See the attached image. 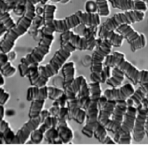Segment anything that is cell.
<instances>
[{
	"instance_id": "cell-1",
	"label": "cell",
	"mask_w": 148,
	"mask_h": 159,
	"mask_svg": "<svg viewBox=\"0 0 148 159\" xmlns=\"http://www.w3.org/2000/svg\"><path fill=\"white\" fill-rule=\"evenodd\" d=\"M35 5L27 2L24 14L20 16L13 28L6 32L3 36V39L0 42V50L2 52L7 54L13 49L16 41L20 36L24 35L31 27L34 18H35Z\"/></svg>"
},
{
	"instance_id": "cell-2",
	"label": "cell",
	"mask_w": 148,
	"mask_h": 159,
	"mask_svg": "<svg viewBox=\"0 0 148 159\" xmlns=\"http://www.w3.org/2000/svg\"><path fill=\"white\" fill-rule=\"evenodd\" d=\"M76 50V48L70 44H61V48L55 52L48 63L44 66H38V78L36 87H42L47 86L49 79L58 74L67 60Z\"/></svg>"
},
{
	"instance_id": "cell-3",
	"label": "cell",
	"mask_w": 148,
	"mask_h": 159,
	"mask_svg": "<svg viewBox=\"0 0 148 159\" xmlns=\"http://www.w3.org/2000/svg\"><path fill=\"white\" fill-rule=\"evenodd\" d=\"M104 65L108 67H119L124 73L125 76L135 85L148 82V70L138 69L126 60L125 55L121 52L115 51L113 54L108 55Z\"/></svg>"
},
{
	"instance_id": "cell-4",
	"label": "cell",
	"mask_w": 148,
	"mask_h": 159,
	"mask_svg": "<svg viewBox=\"0 0 148 159\" xmlns=\"http://www.w3.org/2000/svg\"><path fill=\"white\" fill-rule=\"evenodd\" d=\"M54 39V34H42L37 46L20 60L18 69L21 77L26 76L28 68L30 66H39V64L44 61V57L50 51Z\"/></svg>"
},
{
	"instance_id": "cell-5",
	"label": "cell",
	"mask_w": 148,
	"mask_h": 159,
	"mask_svg": "<svg viewBox=\"0 0 148 159\" xmlns=\"http://www.w3.org/2000/svg\"><path fill=\"white\" fill-rule=\"evenodd\" d=\"M113 45L107 39H102L94 51L92 57L91 81H98L102 83V74L103 71L104 62L106 57L110 55Z\"/></svg>"
},
{
	"instance_id": "cell-6",
	"label": "cell",
	"mask_w": 148,
	"mask_h": 159,
	"mask_svg": "<svg viewBox=\"0 0 148 159\" xmlns=\"http://www.w3.org/2000/svg\"><path fill=\"white\" fill-rule=\"evenodd\" d=\"M145 12L138 10H129L119 12L107 19L100 27V31H115L120 25L124 24L132 25L141 22L145 19Z\"/></svg>"
},
{
	"instance_id": "cell-7",
	"label": "cell",
	"mask_w": 148,
	"mask_h": 159,
	"mask_svg": "<svg viewBox=\"0 0 148 159\" xmlns=\"http://www.w3.org/2000/svg\"><path fill=\"white\" fill-rule=\"evenodd\" d=\"M127 102V108L124 114L120 129L115 133L114 141L121 145H129L132 140V131L134 129L137 109L132 103Z\"/></svg>"
},
{
	"instance_id": "cell-8",
	"label": "cell",
	"mask_w": 148,
	"mask_h": 159,
	"mask_svg": "<svg viewBox=\"0 0 148 159\" xmlns=\"http://www.w3.org/2000/svg\"><path fill=\"white\" fill-rule=\"evenodd\" d=\"M115 31L121 34L124 39L127 41L130 45L131 50L133 52H136L139 49L145 48L147 45V39L145 34L135 31L131 25L124 24L120 25Z\"/></svg>"
},
{
	"instance_id": "cell-9",
	"label": "cell",
	"mask_w": 148,
	"mask_h": 159,
	"mask_svg": "<svg viewBox=\"0 0 148 159\" xmlns=\"http://www.w3.org/2000/svg\"><path fill=\"white\" fill-rule=\"evenodd\" d=\"M137 116L132 131V138L136 143H140L146 136L145 125L148 111V100L147 98L143 100L141 104L137 107Z\"/></svg>"
},
{
	"instance_id": "cell-10",
	"label": "cell",
	"mask_w": 148,
	"mask_h": 159,
	"mask_svg": "<svg viewBox=\"0 0 148 159\" xmlns=\"http://www.w3.org/2000/svg\"><path fill=\"white\" fill-rule=\"evenodd\" d=\"M115 105V100H108L104 95L100 97L98 100V122L105 126L108 131L113 133V122L111 121L113 110Z\"/></svg>"
},
{
	"instance_id": "cell-11",
	"label": "cell",
	"mask_w": 148,
	"mask_h": 159,
	"mask_svg": "<svg viewBox=\"0 0 148 159\" xmlns=\"http://www.w3.org/2000/svg\"><path fill=\"white\" fill-rule=\"evenodd\" d=\"M100 98L91 97V100L86 109V124L82 129L83 134L91 138L93 137V131L98 123V100Z\"/></svg>"
},
{
	"instance_id": "cell-12",
	"label": "cell",
	"mask_w": 148,
	"mask_h": 159,
	"mask_svg": "<svg viewBox=\"0 0 148 159\" xmlns=\"http://www.w3.org/2000/svg\"><path fill=\"white\" fill-rule=\"evenodd\" d=\"M43 121L44 119L41 115L36 118L29 119V121L25 122L17 132L12 144H25L31 136L33 131L37 129Z\"/></svg>"
},
{
	"instance_id": "cell-13",
	"label": "cell",
	"mask_w": 148,
	"mask_h": 159,
	"mask_svg": "<svg viewBox=\"0 0 148 159\" xmlns=\"http://www.w3.org/2000/svg\"><path fill=\"white\" fill-rule=\"evenodd\" d=\"M57 124L56 129L60 138L64 144L69 143L74 138V132L68 125V110L67 107H62L57 115Z\"/></svg>"
},
{
	"instance_id": "cell-14",
	"label": "cell",
	"mask_w": 148,
	"mask_h": 159,
	"mask_svg": "<svg viewBox=\"0 0 148 159\" xmlns=\"http://www.w3.org/2000/svg\"><path fill=\"white\" fill-rule=\"evenodd\" d=\"M134 90L132 84L128 83L122 87L105 89L103 95L110 100H126L134 93Z\"/></svg>"
},
{
	"instance_id": "cell-15",
	"label": "cell",
	"mask_w": 148,
	"mask_h": 159,
	"mask_svg": "<svg viewBox=\"0 0 148 159\" xmlns=\"http://www.w3.org/2000/svg\"><path fill=\"white\" fill-rule=\"evenodd\" d=\"M57 124V118L53 116H49L44 120L41 125L31 133V141L33 144H39L44 140V133L49 129L56 127Z\"/></svg>"
},
{
	"instance_id": "cell-16",
	"label": "cell",
	"mask_w": 148,
	"mask_h": 159,
	"mask_svg": "<svg viewBox=\"0 0 148 159\" xmlns=\"http://www.w3.org/2000/svg\"><path fill=\"white\" fill-rule=\"evenodd\" d=\"M109 2L113 8L123 11L138 10L145 12L147 10V5L142 0H109Z\"/></svg>"
},
{
	"instance_id": "cell-17",
	"label": "cell",
	"mask_w": 148,
	"mask_h": 159,
	"mask_svg": "<svg viewBox=\"0 0 148 159\" xmlns=\"http://www.w3.org/2000/svg\"><path fill=\"white\" fill-rule=\"evenodd\" d=\"M61 44H70L78 50H86L89 49V44L87 39L76 34L74 32L67 31L61 34Z\"/></svg>"
},
{
	"instance_id": "cell-18",
	"label": "cell",
	"mask_w": 148,
	"mask_h": 159,
	"mask_svg": "<svg viewBox=\"0 0 148 159\" xmlns=\"http://www.w3.org/2000/svg\"><path fill=\"white\" fill-rule=\"evenodd\" d=\"M67 108L68 110V119L74 120L79 124L84 123L86 120V111L79 106L76 97L67 99Z\"/></svg>"
},
{
	"instance_id": "cell-19",
	"label": "cell",
	"mask_w": 148,
	"mask_h": 159,
	"mask_svg": "<svg viewBox=\"0 0 148 159\" xmlns=\"http://www.w3.org/2000/svg\"><path fill=\"white\" fill-rule=\"evenodd\" d=\"M81 24L80 20L75 12L74 14L65 17V18L61 19H55L53 22V31L57 33H63V32L70 31Z\"/></svg>"
},
{
	"instance_id": "cell-20",
	"label": "cell",
	"mask_w": 148,
	"mask_h": 159,
	"mask_svg": "<svg viewBox=\"0 0 148 159\" xmlns=\"http://www.w3.org/2000/svg\"><path fill=\"white\" fill-rule=\"evenodd\" d=\"M126 108H127V102L126 100H116L115 105L113 110L112 116H111V121L113 122V133L117 132L120 129L123 121L124 114H125Z\"/></svg>"
},
{
	"instance_id": "cell-21",
	"label": "cell",
	"mask_w": 148,
	"mask_h": 159,
	"mask_svg": "<svg viewBox=\"0 0 148 159\" xmlns=\"http://www.w3.org/2000/svg\"><path fill=\"white\" fill-rule=\"evenodd\" d=\"M57 7L54 5H46L44 8V24L43 33L45 34H54L53 22Z\"/></svg>"
},
{
	"instance_id": "cell-22",
	"label": "cell",
	"mask_w": 148,
	"mask_h": 159,
	"mask_svg": "<svg viewBox=\"0 0 148 159\" xmlns=\"http://www.w3.org/2000/svg\"><path fill=\"white\" fill-rule=\"evenodd\" d=\"M76 14L80 20L81 24L85 25L89 27L98 26L101 23L100 16L97 13H89L83 12L82 10H78Z\"/></svg>"
},
{
	"instance_id": "cell-23",
	"label": "cell",
	"mask_w": 148,
	"mask_h": 159,
	"mask_svg": "<svg viewBox=\"0 0 148 159\" xmlns=\"http://www.w3.org/2000/svg\"><path fill=\"white\" fill-rule=\"evenodd\" d=\"M77 98H78L79 106L86 111L90 100H91V94H90L89 84L87 83L86 79H83L81 83L80 89L77 94Z\"/></svg>"
},
{
	"instance_id": "cell-24",
	"label": "cell",
	"mask_w": 148,
	"mask_h": 159,
	"mask_svg": "<svg viewBox=\"0 0 148 159\" xmlns=\"http://www.w3.org/2000/svg\"><path fill=\"white\" fill-rule=\"evenodd\" d=\"M62 74L63 76V89L68 87L75 79L76 68L74 62L65 63L62 67Z\"/></svg>"
},
{
	"instance_id": "cell-25",
	"label": "cell",
	"mask_w": 148,
	"mask_h": 159,
	"mask_svg": "<svg viewBox=\"0 0 148 159\" xmlns=\"http://www.w3.org/2000/svg\"><path fill=\"white\" fill-rule=\"evenodd\" d=\"M0 71L5 77L13 76L16 73V68L12 66L6 53H0Z\"/></svg>"
},
{
	"instance_id": "cell-26",
	"label": "cell",
	"mask_w": 148,
	"mask_h": 159,
	"mask_svg": "<svg viewBox=\"0 0 148 159\" xmlns=\"http://www.w3.org/2000/svg\"><path fill=\"white\" fill-rule=\"evenodd\" d=\"M99 37L102 39H107L112 44L113 47H121L123 44L124 39L121 34L115 31H99Z\"/></svg>"
},
{
	"instance_id": "cell-27",
	"label": "cell",
	"mask_w": 148,
	"mask_h": 159,
	"mask_svg": "<svg viewBox=\"0 0 148 159\" xmlns=\"http://www.w3.org/2000/svg\"><path fill=\"white\" fill-rule=\"evenodd\" d=\"M105 127L100 124V123L96 124L95 128L93 131V136L97 139V140L102 144H115L116 143L113 139L110 136L108 135V132Z\"/></svg>"
},
{
	"instance_id": "cell-28",
	"label": "cell",
	"mask_w": 148,
	"mask_h": 159,
	"mask_svg": "<svg viewBox=\"0 0 148 159\" xmlns=\"http://www.w3.org/2000/svg\"><path fill=\"white\" fill-rule=\"evenodd\" d=\"M47 98H48V93H47V86L42 87L31 86L27 90L26 100L30 102L35 99H43L46 100Z\"/></svg>"
},
{
	"instance_id": "cell-29",
	"label": "cell",
	"mask_w": 148,
	"mask_h": 159,
	"mask_svg": "<svg viewBox=\"0 0 148 159\" xmlns=\"http://www.w3.org/2000/svg\"><path fill=\"white\" fill-rule=\"evenodd\" d=\"M113 68L112 76L107 79L106 84L112 88H116L120 87L123 83L125 79V74L117 66H114Z\"/></svg>"
},
{
	"instance_id": "cell-30",
	"label": "cell",
	"mask_w": 148,
	"mask_h": 159,
	"mask_svg": "<svg viewBox=\"0 0 148 159\" xmlns=\"http://www.w3.org/2000/svg\"><path fill=\"white\" fill-rule=\"evenodd\" d=\"M84 79L85 77L83 76H79L76 77L68 87H66L65 89H64V92H65V95L67 97V99L77 96L81 85V83H82V81Z\"/></svg>"
},
{
	"instance_id": "cell-31",
	"label": "cell",
	"mask_w": 148,
	"mask_h": 159,
	"mask_svg": "<svg viewBox=\"0 0 148 159\" xmlns=\"http://www.w3.org/2000/svg\"><path fill=\"white\" fill-rule=\"evenodd\" d=\"M0 133L3 135L5 144H12L16 134L4 119H0Z\"/></svg>"
},
{
	"instance_id": "cell-32",
	"label": "cell",
	"mask_w": 148,
	"mask_h": 159,
	"mask_svg": "<svg viewBox=\"0 0 148 159\" xmlns=\"http://www.w3.org/2000/svg\"><path fill=\"white\" fill-rule=\"evenodd\" d=\"M146 94H147V93H146L145 89L140 84V86L136 90H134V93L131 95L129 98L126 100V101L132 103L134 106L137 108L146 98Z\"/></svg>"
},
{
	"instance_id": "cell-33",
	"label": "cell",
	"mask_w": 148,
	"mask_h": 159,
	"mask_svg": "<svg viewBox=\"0 0 148 159\" xmlns=\"http://www.w3.org/2000/svg\"><path fill=\"white\" fill-rule=\"evenodd\" d=\"M44 104L45 100H43V99H35L32 100L29 112V119L38 116L43 110Z\"/></svg>"
},
{
	"instance_id": "cell-34",
	"label": "cell",
	"mask_w": 148,
	"mask_h": 159,
	"mask_svg": "<svg viewBox=\"0 0 148 159\" xmlns=\"http://www.w3.org/2000/svg\"><path fill=\"white\" fill-rule=\"evenodd\" d=\"M44 139L49 144H63L56 127L49 129L44 133Z\"/></svg>"
},
{
	"instance_id": "cell-35",
	"label": "cell",
	"mask_w": 148,
	"mask_h": 159,
	"mask_svg": "<svg viewBox=\"0 0 148 159\" xmlns=\"http://www.w3.org/2000/svg\"><path fill=\"white\" fill-rule=\"evenodd\" d=\"M97 6V14L100 17H108L110 13L108 0H95Z\"/></svg>"
},
{
	"instance_id": "cell-36",
	"label": "cell",
	"mask_w": 148,
	"mask_h": 159,
	"mask_svg": "<svg viewBox=\"0 0 148 159\" xmlns=\"http://www.w3.org/2000/svg\"><path fill=\"white\" fill-rule=\"evenodd\" d=\"M0 22L2 23L7 31L11 29L16 24V23L10 16L9 11L0 12Z\"/></svg>"
},
{
	"instance_id": "cell-37",
	"label": "cell",
	"mask_w": 148,
	"mask_h": 159,
	"mask_svg": "<svg viewBox=\"0 0 148 159\" xmlns=\"http://www.w3.org/2000/svg\"><path fill=\"white\" fill-rule=\"evenodd\" d=\"M47 93H48L49 99L52 100H55L64 93V89L53 87H47Z\"/></svg>"
},
{
	"instance_id": "cell-38",
	"label": "cell",
	"mask_w": 148,
	"mask_h": 159,
	"mask_svg": "<svg viewBox=\"0 0 148 159\" xmlns=\"http://www.w3.org/2000/svg\"><path fill=\"white\" fill-rule=\"evenodd\" d=\"M85 10L86 12L89 13H97V6L95 0H88L86 2Z\"/></svg>"
},
{
	"instance_id": "cell-39",
	"label": "cell",
	"mask_w": 148,
	"mask_h": 159,
	"mask_svg": "<svg viewBox=\"0 0 148 159\" xmlns=\"http://www.w3.org/2000/svg\"><path fill=\"white\" fill-rule=\"evenodd\" d=\"M67 97H66L65 92H64L61 96H60L58 98L54 100L52 105L61 107V108H62V107H66V105H67Z\"/></svg>"
},
{
	"instance_id": "cell-40",
	"label": "cell",
	"mask_w": 148,
	"mask_h": 159,
	"mask_svg": "<svg viewBox=\"0 0 148 159\" xmlns=\"http://www.w3.org/2000/svg\"><path fill=\"white\" fill-rule=\"evenodd\" d=\"M10 94L5 91L3 88L0 87V105H4L7 103L10 99Z\"/></svg>"
},
{
	"instance_id": "cell-41",
	"label": "cell",
	"mask_w": 148,
	"mask_h": 159,
	"mask_svg": "<svg viewBox=\"0 0 148 159\" xmlns=\"http://www.w3.org/2000/svg\"><path fill=\"white\" fill-rule=\"evenodd\" d=\"M12 10H13V12H15V14H16V16H22L25 11V6L16 5Z\"/></svg>"
},
{
	"instance_id": "cell-42",
	"label": "cell",
	"mask_w": 148,
	"mask_h": 159,
	"mask_svg": "<svg viewBox=\"0 0 148 159\" xmlns=\"http://www.w3.org/2000/svg\"><path fill=\"white\" fill-rule=\"evenodd\" d=\"M141 85L145 88L146 90V98L148 100V82H145L143 84H141ZM145 131H146V135L148 137V111H147V119H146V125H145Z\"/></svg>"
},
{
	"instance_id": "cell-43",
	"label": "cell",
	"mask_w": 148,
	"mask_h": 159,
	"mask_svg": "<svg viewBox=\"0 0 148 159\" xmlns=\"http://www.w3.org/2000/svg\"><path fill=\"white\" fill-rule=\"evenodd\" d=\"M60 110H61V107L52 105V106L49 109V113H50V116H53L57 117L60 112Z\"/></svg>"
},
{
	"instance_id": "cell-44",
	"label": "cell",
	"mask_w": 148,
	"mask_h": 159,
	"mask_svg": "<svg viewBox=\"0 0 148 159\" xmlns=\"http://www.w3.org/2000/svg\"><path fill=\"white\" fill-rule=\"evenodd\" d=\"M7 4L8 8L10 10H12L14 7H16L17 3H18V0H4Z\"/></svg>"
},
{
	"instance_id": "cell-45",
	"label": "cell",
	"mask_w": 148,
	"mask_h": 159,
	"mask_svg": "<svg viewBox=\"0 0 148 159\" xmlns=\"http://www.w3.org/2000/svg\"><path fill=\"white\" fill-rule=\"evenodd\" d=\"M6 11H10L7 4H6V2L4 0H0V12Z\"/></svg>"
},
{
	"instance_id": "cell-46",
	"label": "cell",
	"mask_w": 148,
	"mask_h": 159,
	"mask_svg": "<svg viewBox=\"0 0 148 159\" xmlns=\"http://www.w3.org/2000/svg\"><path fill=\"white\" fill-rule=\"evenodd\" d=\"M47 1H48V0H27V2H29L33 4L34 5H36V4H38L39 2L42 3V5H45Z\"/></svg>"
},
{
	"instance_id": "cell-47",
	"label": "cell",
	"mask_w": 148,
	"mask_h": 159,
	"mask_svg": "<svg viewBox=\"0 0 148 159\" xmlns=\"http://www.w3.org/2000/svg\"><path fill=\"white\" fill-rule=\"evenodd\" d=\"M7 31V29H6L5 26H4V25H2V23L0 22V37L5 35V33Z\"/></svg>"
},
{
	"instance_id": "cell-48",
	"label": "cell",
	"mask_w": 148,
	"mask_h": 159,
	"mask_svg": "<svg viewBox=\"0 0 148 159\" xmlns=\"http://www.w3.org/2000/svg\"><path fill=\"white\" fill-rule=\"evenodd\" d=\"M5 116V108L2 105H0V119H3Z\"/></svg>"
},
{
	"instance_id": "cell-49",
	"label": "cell",
	"mask_w": 148,
	"mask_h": 159,
	"mask_svg": "<svg viewBox=\"0 0 148 159\" xmlns=\"http://www.w3.org/2000/svg\"><path fill=\"white\" fill-rule=\"evenodd\" d=\"M27 2V0H18V3L16 5H20V6H25Z\"/></svg>"
},
{
	"instance_id": "cell-50",
	"label": "cell",
	"mask_w": 148,
	"mask_h": 159,
	"mask_svg": "<svg viewBox=\"0 0 148 159\" xmlns=\"http://www.w3.org/2000/svg\"><path fill=\"white\" fill-rule=\"evenodd\" d=\"M5 84V79H4V76L0 73V87Z\"/></svg>"
},
{
	"instance_id": "cell-51",
	"label": "cell",
	"mask_w": 148,
	"mask_h": 159,
	"mask_svg": "<svg viewBox=\"0 0 148 159\" xmlns=\"http://www.w3.org/2000/svg\"><path fill=\"white\" fill-rule=\"evenodd\" d=\"M52 2H58L61 1V0H52Z\"/></svg>"
},
{
	"instance_id": "cell-52",
	"label": "cell",
	"mask_w": 148,
	"mask_h": 159,
	"mask_svg": "<svg viewBox=\"0 0 148 159\" xmlns=\"http://www.w3.org/2000/svg\"><path fill=\"white\" fill-rule=\"evenodd\" d=\"M147 23H148V20H147Z\"/></svg>"
},
{
	"instance_id": "cell-53",
	"label": "cell",
	"mask_w": 148,
	"mask_h": 159,
	"mask_svg": "<svg viewBox=\"0 0 148 159\" xmlns=\"http://www.w3.org/2000/svg\"><path fill=\"white\" fill-rule=\"evenodd\" d=\"M108 1H109V0H108Z\"/></svg>"
}]
</instances>
